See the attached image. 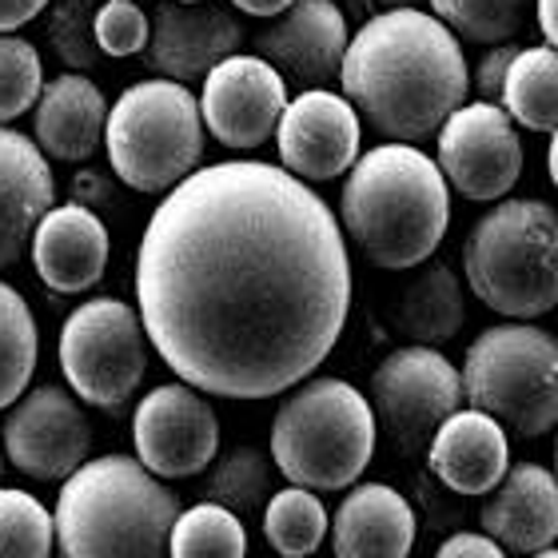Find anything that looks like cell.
Returning a JSON list of instances; mask_svg holds the SVG:
<instances>
[{"instance_id": "obj_1", "label": "cell", "mask_w": 558, "mask_h": 558, "mask_svg": "<svg viewBox=\"0 0 558 558\" xmlns=\"http://www.w3.org/2000/svg\"><path fill=\"white\" fill-rule=\"evenodd\" d=\"M136 307L180 384L220 399L283 396L348 324L343 223L288 168L208 163L151 211Z\"/></svg>"}, {"instance_id": "obj_2", "label": "cell", "mask_w": 558, "mask_h": 558, "mask_svg": "<svg viewBox=\"0 0 558 558\" xmlns=\"http://www.w3.org/2000/svg\"><path fill=\"white\" fill-rule=\"evenodd\" d=\"M351 108L391 144L439 136L466 105L471 72L459 36L423 9L379 12L351 36L339 72Z\"/></svg>"}, {"instance_id": "obj_3", "label": "cell", "mask_w": 558, "mask_h": 558, "mask_svg": "<svg viewBox=\"0 0 558 558\" xmlns=\"http://www.w3.org/2000/svg\"><path fill=\"white\" fill-rule=\"evenodd\" d=\"M447 175L415 144H379L348 172L339 223L367 264L408 271L427 264L451 223Z\"/></svg>"}, {"instance_id": "obj_4", "label": "cell", "mask_w": 558, "mask_h": 558, "mask_svg": "<svg viewBox=\"0 0 558 558\" xmlns=\"http://www.w3.org/2000/svg\"><path fill=\"white\" fill-rule=\"evenodd\" d=\"M180 499L129 454L84 463L57 495L60 558H172Z\"/></svg>"}, {"instance_id": "obj_5", "label": "cell", "mask_w": 558, "mask_h": 558, "mask_svg": "<svg viewBox=\"0 0 558 558\" xmlns=\"http://www.w3.org/2000/svg\"><path fill=\"white\" fill-rule=\"evenodd\" d=\"M379 442L372 399L348 379H307L295 387L271 423V459L291 487L343 490L367 471Z\"/></svg>"}, {"instance_id": "obj_6", "label": "cell", "mask_w": 558, "mask_h": 558, "mask_svg": "<svg viewBox=\"0 0 558 558\" xmlns=\"http://www.w3.org/2000/svg\"><path fill=\"white\" fill-rule=\"evenodd\" d=\"M471 295L514 324L558 307V211L543 199H502L463 247Z\"/></svg>"}, {"instance_id": "obj_7", "label": "cell", "mask_w": 558, "mask_h": 558, "mask_svg": "<svg viewBox=\"0 0 558 558\" xmlns=\"http://www.w3.org/2000/svg\"><path fill=\"white\" fill-rule=\"evenodd\" d=\"M108 163L120 184L144 196L172 192L192 172H199L204 156V112L187 84L140 81L120 93L108 112L105 132Z\"/></svg>"}, {"instance_id": "obj_8", "label": "cell", "mask_w": 558, "mask_h": 558, "mask_svg": "<svg viewBox=\"0 0 558 558\" xmlns=\"http://www.w3.org/2000/svg\"><path fill=\"white\" fill-rule=\"evenodd\" d=\"M463 396L523 439L558 427V339L531 324H499L466 348Z\"/></svg>"}, {"instance_id": "obj_9", "label": "cell", "mask_w": 558, "mask_h": 558, "mask_svg": "<svg viewBox=\"0 0 558 558\" xmlns=\"http://www.w3.org/2000/svg\"><path fill=\"white\" fill-rule=\"evenodd\" d=\"M148 331L136 307L100 295L81 303L60 327V372L72 396L93 408L120 411L148 372Z\"/></svg>"}, {"instance_id": "obj_10", "label": "cell", "mask_w": 558, "mask_h": 558, "mask_svg": "<svg viewBox=\"0 0 558 558\" xmlns=\"http://www.w3.org/2000/svg\"><path fill=\"white\" fill-rule=\"evenodd\" d=\"M372 408L399 454L430 451L439 427L463 411V375L439 348H396L372 375Z\"/></svg>"}, {"instance_id": "obj_11", "label": "cell", "mask_w": 558, "mask_h": 558, "mask_svg": "<svg viewBox=\"0 0 558 558\" xmlns=\"http://www.w3.org/2000/svg\"><path fill=\"white\" fill-rule=\"evenodd\" d=\"M136 459L156 478H192L208 471L220 451V418L204 391L187 384H160L132 415Z\"/></svg>"}, {"instance_id": "obj_12", "label": "cell", "mask_w": 558, "mask_h": 558, "mask_svg": "<svg viewBox=\"0 0 558 558\" xmlns=\"http://www.w3.org/2000/svg\"><path fill=\"white\" fill-rule=\"evenodd\" d=\"M0 442H4V459L21 475L40 483H64L88 463L93 427L72 391L40 384L21 403H12L0 427Z\"/></svg>"}, {"instance_id": "obj_13", "label": "cell", "mask_w": 558, "mask_h": 558, "mask_svg": "<svg viewBox=\"0 0 558 558\" xmlns=\"http://www.w3.org/2000/svg\"><path fill=\"white\" fill-rule=\"evenodd\" d=\"M439 172L463 199L495 204L523 175V144L502 105H463L439 132Z\"/></svg>"}, {"instance_id": "obj_14", "label": "cell", "mask_w": 558, "mask_h": 558, "mask_svg": "<svg viewBox=\"0 0 558 558\" xmlns=\"http://www.w3.org/2000/svg\"><path fill=\"white\" fill-rule=\"evenodd\" d=\"M288 81L259 57H228L204 81L199 112L223 148L252 151L268 144L288 112Z\"/></svg>"}, {"instance_id": "obj_15", "label": "cell", "mask_w": 558, "mask_h": 558, "mask_svg": "<svg viewBox=\"0 0 558 558\" xmlns=\"http://www.w3.org/2000/svg\"><path fill=\"white\" fill-rule=\"evenodd\" d=\"M252 48L300 93H319L339 81L351 36L336 0H295L283 16L252 36Z\"/></svg>"}, {"instance_id": "obj_16", "label": "cell", "mask_w": 558, "mask_h": 558, "mask_svg": "<svg viewBox=\"0 0 558 558\" xmlns=\"http://www.w3.org/2000/svg\"><path fill=\"white\" fill-rule=\"evenodd\" d=\"M360 112L348 96L319 88L300 93L288 105L276 132L279 160L295 180H336L360 163Z\"/></svg>"}, {"instance_id": "obj_17", "label": "cell", "mask_w": 558, "mask_h": 558, "mask_svg": "<svg viewBox=\"0 0 558 558\" xmlns=\"http://www.w3.org/2000/svg\"><path fill=\"white\" fill-rule=\"evenodd\" d=\"M244 45V28L232 16V9L223 4H175L163 0L156 16H151V40L144 48L148 69L160 72V81H208V72H216L228 57H235V48Z\"/></svg>"}, {"instance_id": "obj_18", "label": "cell", "mask_w": 558, "mask_h": 558, "mask_svg": "<svg viewBox=\"0 0 558 558\" xmlns=\"http://www.w3.org/2000/svg\"><path fill=\"white\" fill-rule=\"evenodd\" d=\"M483 535L495 538L507 555H543L558 538V478L538 463L507 471L495 495L478 511Z\"/></svg>"}, {"instance_id": "obj_19", "label": "cell", "mask_w": 558, "mask_h": 558, "mask_svg": "<svg viewBox=\"0 0 558 558\" xmlns=\"http://www.w3.org/2000/svg\"><path fill=\"white\" fill-rule=\"evenodd\" d=\"M57 199V180L48 168L40 144L21 132L0 129V268H9L33 247L40 228Z\"/></svg>"}, {"instance_id": "obj_20", "label": "cell", "mask_w": 558, "mask_h": 558, "mask_svg": "<svg viewBox=\"0 0 558 558\" xmlns=\"http://www.w3.org/2000/svg\"><path fill=\"white\" fill-rule=\"evenodd\" d=\"M33 268L60 295L96 288L108 268L105 220L81 204L52 208L33 235Z\"/></svg>"}, {"instance_id": "obj_21", "label": "cell", "mask_w": 558, "mask_h": 558, "mask_svg": "<svg viewBox=\"0 0 558 558\" xmlns=\"http://www.w3.org/2000/svg\"><path fill=\"white\" fill-rule=\"evenodd\" d=\"M511 442L499 418L483 411H454L427 451V466L454 495H490L511 471Z\"/></svg>"}, {"instance_id": "obj_22", "label": "cell", "mask_w": 558, "mask_h": 558, "mask_svg": "<svg viewBox=\"0 0 558 558\" xmlns=\"http://www.w3.org/2000/svg\"><path fill=\"white\" fill-rule=\"evenodd\" d=\"M336 558H408L415 547V511L387 483H360L343 495L331 523Z\"/></svg>"}, {"instance_id": "obj_23", "label": "cell", "mask_w": 558, "mask_h": 558, "mask_svg": "<svg viewBox=\"0 0 558 558\" xmlns=\"http://www.w3.org/2000/svg\"><path fill=\"white\" fill-rule=\"evenodd\" d=\"M108 112L112 108L105 105V93L84 72H64L57 81H48L40 93L33 117L36 144L52 160H88L108 132Z\"/></svg>"}, {"instance_id": "obj_24", "label": "cell", "mask_w": 558, "mask_h": 558, "mask_svg": "<svg viewBox=\"0 0 558 558\" xmlns=\"http://www.w3.org/2000/svg\"><path fill=\"white\" fill-rule=\"evenodd\" d=\"M466 324L463 283L447 264H430L408 283L396 303V327L418 348H439Z\"/></svg>"}, {"instance_id": "obj_25", "label": "cell", "mask_w": 558, "mask_h": 558, "mask_svg": "<svg viewBox=\"0 0 558 558\" xmlns=\"http://www.w3.org/2000/svg\"><path fill=\"white\" fill-rule=\"evenodd\" d=\"M502 108L514 124L526 132H558V52L550 45L519 48L507 88H502Z\"/></svg>"}, {"instance_id": "obj_26", "label": "cell", "mask_w": 558, "mask_h": 558, "mask_svg": "<svg viewBox=\"0 0 558 558\" xmlns=\"http://www.w3.org/2000/svg\"><path fill=\"white\" fill-rule=\"evenodd\" d=\"M271 478H276V459L271 454L256 451V447H232L208 475L204 502H216V507L232 514H264L271 495H276Z\"/></svg>"}, {"instance_id": "obj_27", "label": "cell", "mask_w": 558, "mask_h": 558, "mask_svg": "<svg viewBox=\"0 0 558 558\" xmlns=\"http://www.w3.org/2000/svg\"><path fill=\"white\" fill-rule=\"evenodd\" d=\"M264 538L279 558H312L327 538V507L307 487H283L264 511Z\"/></svg>"}, {"instance_id": "obj_28", "label": "cell", "mask_w": 558, "mask_h": 558, "mask_svg": "<svg viewBox=\"0 0 558 558\" xmlns=\"http://www.w3.org/2000/svg\"><path fill=\"white\" fill-rule=\"evenodd\" d=\"M36 351L40 336L33 312L21 291L0 279V411L24 399V387L36 372Z\"/></svg>"}, {"instance_id": "obj_29", "label": "cell", "mask_w": 558, "mask_h": 558, "mask_svg": "<svg viewBox=\"0 0 558 558\" xmlns=\"http://www.w3.org/2000/svg\"><path fill=\"white\" fill-rule=\"evenodd\" d=\"M172 558H247V531L240 514L216 502L187 507L172 526Z\"/></svg>"}, {"instance_id": "obj_30", "label": "cell", "mask_w": 558, "mask_h": 558, "mask_svg": "<svg viewBox=\"0 0 558 558\" xmlns=\"http://www.w3.org/2000/svg\"><path fill=\"white\" fill-rule=\"evenodd\" d=\"M535 0H430V9L454 36L475 45H507L523 28Z\"/></svg>"}, {"instance_id": "obj_31", "label": "cell", "mask_w": 558, "mask_h": 558, "mask_svg": "<svg viewBox=\"0 0 558 558\" xmlns=\"http://www.w3.org/2000/svg\"><path fill=\"white\" fill-rule=\"evenodd\" d=\"M57 543V519L45 502L21 487H0V558H48Z\"/></svg>"}, {"instance_id": "obj_32", "label": "cell", "mask_w": 558, "mask_h": 558, "mask_svg": "<svg viewBox=\"0 0 558 558\" xmlns=\"http://www.w3.org/2000/svg\"><path fill=\"white\" fill-rule=\"evenodd\" d=\"M96 12H100L96 0H57L48 9L45 36L69 72H88L105 57L96 40Z\"/></svg>"}, {"instance_id": "obj_33", "label": "cell", "mask_w": 558, "mask_h": 558, "mask_svg": "<svg viewBox=\"0 0 558 558\" xmlns=\"http://www.w3.org/2000/svg\"><path fill=\"white\" fill-rule=\"evenodd\" d=\"M40 93H45V64L36 45L24 36H0V124L40 105Z\"/></svg>"}, {"instance_id": "obj_34", "label": "cell", "mask_w": 558, "mask_h": 558, "mask_svg": "<svg viewBox=\"0 0 558 558\" xmlns=\"http://www.w3.org/2000/svg\"><path fill=\"white\" fill-rule=\"evenodd\" d=\"M96 40L105 57H136L151 40V21L136 0H105L96 12Z\"/></svg>"}, {"instance_id": "obj_35", "label": "cell", "mask_w": 558, "mask_h": 558, "mask_svg": "<svg viewBox=\"0 0 558 558\" xmlns=\"http://www.w3.org/2000/svg\"><path fill=\"white\" fill-rule=\"evenodd\" d=\"M514 57H519V45H495V48H487V52H483V60H478L475 88H478V96H483L487 105H499V100H502L507 72H511Z\"/></svg>"}, {"instance_id": "obj_36", "label": "cell", "mask_w": 558, "mask_h": 558, "mask_svg": "<svg viewBox=\"0 0 558 558\" xmlns=\"http://www.w3.org/2000/svg\"><path fill=\"white\" fill-rule=\"evenodd\" d=\"M435 558H507V550L487 535H475V531H463V535H451L435 550Z\"/></svg>"}, {"instance_id": "obj_37", "label": "cell", "mask_w": 558, "mask_h": 558, "mask_svg": "<svg viewBox=\"0 0 558 558\" xmlns=\"http://www.w3.org/2000/svg\"><path fill=\"white\" fill-rule=\"evenodd\" d=\"M48 0H0V36H12L21 24L36 21Z\"/></svg>"}, {"instance_id": "obj_38", "label": "cell", "mask_w": 558, "mask_h": 558, "mask_svg": "<svg viewBox=\"0 0 558 558\" xmlns=\"http://www.w3.org/2000/svg\"><path fill=\"white\" fill-rule=\"evenodd\" d=\"M72 196L81 208L93 211V204H112V187L105 184V175L100 172H81L76 175V184H72Z\"/></svg>"}, {"instance_id": "obj_39", "label": "cell", "mask_w": 558, "mask_h": 558, "mask_svg": "<svg viewBox=\"0 0 558 558\" xmlns=\"http://www.w3.org/2000/svg\"><path fill=\"white\" fill-rule=\"evenodd\" d=\"M232 9L247 12V16H283L295 0H228Z\"/></svg>"}, {"instance_id": "obj_40", "label": "cell", "mask_w": 558, "mask_h": 558, "mask_svg": "<svg viewBox=\"0 0 558 558\" xmlns=\"http://www.w3.org/2000/svg\"><path fill=\"white\" fill-rule=\"evenodd\" d=\"M538 9V28L547 36V45L558 52V0H535Z\"/></svg>"}, {"instance_id": "obj_41", "label": "cell", "mask_w": 558, "mask_h": 558, "mask_svg": "<svg viewBox=\"0 0 558 558\" xmlns=\"http://www.w3.org/2000/svg\"><path fill=\"white\" fill-rule=\"evenodd\" d=\"M547 172H550V184L558 187V132L550 136V148H547Z\"/></svg>"}, {"instance_id": "obj_42", "label": "cell", "mask_w": 558, "mask_h": 558, "mask_svg": "<svg viewBox=\"0 0 558 558\" xmlns=\"http://www.w3.org/2000/svg\"><path fill=\"white\" fill-rule=\"evenodd\" d=\"M379 4H384L387 12H399V9H415L418 0H379Z\"/></svg>"}, {"instance_id": "obj_43", "label": "cell", "mask_w": 558, "mask_h": 558, "mask_svg": "<svg viewBox=\"0 0 558 558\" xmlns=\"http://www.w3.org/2000/svg\"><path fill=\"white\" fill-rule=\"evenodd\" d=\"M531 558H558V550L550 547V550H543V555H531Z\"/></svg>"}, {"instance_id": "obj_44", "label": "cell", "mask_w": 558, "mask_h": 558, "mask_svg": "<svg viewBox=\"0 0 558 558\" xmlns=\"http://www.w3.org/2000/svg\"><path fill=\"white\" fill-rule=\"evenodd\" d=\"M0 475H4V442H0Z\"/></svg>"}, {"instance_id": "obj_45", "label": "cell", "mask_w": 558, "mask_h": 558, "mask_svg": "<svg viewBox=\"0 0 558 558\" xmlns=\"http://www.w3.org/2000/svg\"><path fill=\"white\" fill-rule=\"evenodd\" d=\"M175 4H204V0H175Z\"/></svg>"}, {"instance_id": "obj_46", "label": "cell", "mask_w": 558, "mask_h": 558, "mask_svg": "<svg viewBox=\"0 0 558 558\" xmlns=\"http://www.w3.org/2000/svg\"><path fill=\"white\" fill-rule=\"evenodd\" d=\"M555 478H558V442H555Z\"/></svg>"}]
</instances>
